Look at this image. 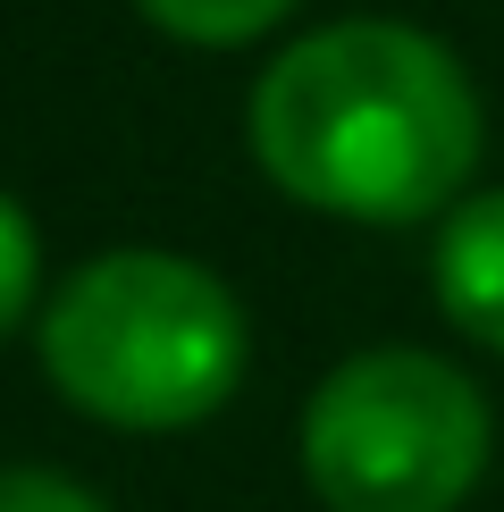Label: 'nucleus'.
Returning a JSON list of instances; mask_svg holds the SVG:
<instances>
[{
  "label": "nucleus",
  "mask_w": 504,
  "mask_h": 512,
  "mask_svg": "<svg viewBox=\"0 0 504 512\" xmlns=\"http://www.w3.org/2000/svg\"><path fill=\"white\" fill-rule=\"evenodd\" d=\"M244 135L294 210L345 227H420L471 194L488 110L437 34L404 17H336L261 68Z\"/></svg>",
  "instance_id": "1"
},
{
  "label": "nucleus",
  "mask_w": 504,
  "mask_h": 512,
  "mask_svg": "<svg viewBox=\"0 0 504 512\" xmlns=\"http://www.w3.org/2000/svg\"><path fill=\"white\" fill-rule=\"evenodd\" d=\"M34 353L68 412L118 437H177L227 412L252 361V328L219 269L118 244L68 269L59 294H42Z\"/></svg>",
  "instance_id": "2"
},
{
  "label": "nucleus",
  "mask_w": 504,
  "mask_h": 512,
  "mask_svg": "<svg viewBox=\"0 0 504 512\" xmlns=\"http://www.w3.org/2000/svg\"><path fill=\"white\" fill-rule=\"evenodd\" d=\"M294 454L328 512H462L488 479L496 420L446 353L370 345L311 387Z\"/></svg>",
  "instance_id": "3"
},
{
  "label": "nucleus",
  "mask_w": 504,
  "mask_h": 512,
  "mask_svg": "<svg viewBox=\"0 0 504 512\" xmlns=\"http://www.w3.org/2000/svg\"><path fill=\"white\" fill-rule=\"evenodd\" d=\"M429 294H437V311H446L454 336H471L479 353H504V185L462 194L437 219Z\"/></svg>",
  "instance_id": "4"
},
{
  "label": "nucleus",
  "mask_w": 504,
  "mask_h": 512,
  "mask_svg": "<svg viewBox=\"0 0 504 512\" xmlns=\"http://www.w3.org/2000/svg\"><path fill=\"white\" fill-rule=\"evenodd\" d=\"M143 26L185 42V51H244V42L278 34L294 17V0H135Z\"/></svg>",
  "instance_id": "5"
},
{
  "label": "nucleus",
  "mask_w": 504,
  "mask_h": 512,
  "mask_svg": "<svg viewBox=\"0 0 504 512\" xmlns=\"http://www.w3.org/2000/svg\"><path fill=\"white\" fill-rule=\"evenodd\" d=\"M34 311H42V236H34V210L0 194V336H17Z\"/></svg>",
  "instance_id": "6"
},
{
  "label": "nucleus",
  "mask_w": 504,
  "mask_h": 512,
  "mask_svg": "<svg viewBox=\"0 0 504 512\" xmlns=\"http://www.w3.org/2000/svg\"><path fill=\"white\" fill-rule=\"evenodd\" d=\"M0 512H110L84 479L68 471H34V462H17V471H0Z\"/></svg>",
  "instance_id": "7"
}]
</instances>
